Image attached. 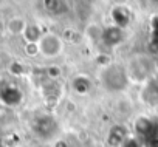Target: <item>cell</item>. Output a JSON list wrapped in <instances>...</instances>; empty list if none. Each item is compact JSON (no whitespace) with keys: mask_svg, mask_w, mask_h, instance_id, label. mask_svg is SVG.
Here are the masks:
<instances>
[{"mask_svg":"<svg viewBox=\"0 0 158 147\" xmlns=\"http://www.w3.org/2000/svg\"><path fill=\"white\" fill-rule=\"evenodd\" d=\"M110 14H112V19H113V22H115V27H118V28L126 27V25L129 23V20H130V14H129L127 8H123V6L113 8Z\"/></svg>","mask_w":158,"mask_h":147,"instance_id":"obj_8","label":"cell"},{"mask_svg":"<svg viewBox=\"0 0 158 147\" xmlns=\"http://www.w3.org/2000/svg\"><path fill=\"white\" fill-rule=\"evenodd\" d=\"M87 34H89L92 39H101L102 30H101L98 25H89V27H87Z\"/></svg>","mask_w":158,"mask_h":147,"instance_id":"obj_15","label":"cell"},{"mask_svg":"<svg viewBox=\"0 0 158 147\" xmlns=\"http://www.w3.org/2000/svg\"><path fill=\"white\" fill-rule=\"evenodd\" d=\"M11 73H14V75H22V73H23V67L19 62H14L11 65Z\"/></svg>","mask_w":158,"mask_h":147,"instance_id":"obj_16","label":"cell"},{"mask_svg":"<svg viewBox=\"0 0 158 147\" xmlns=\"http://www.w3.org/2000/svg\"><path fill=\"white\" fill-rule=\"evenodd\" d=\"M101 82L109 92H123L129 84V75L123 65L109 63L101 71Z\"/></svg>","mask_w":158,"mask_h":147,"instance_id":"obj_1","label":"cell"},{"mask_svg":"<svg viewBox=\"0 0 158 147\" xmlns=\"http://www.w3.org/2000/svg\"><path fill=\"white\" fill-rule=\"evenodd\" d=\"M23 51L28 57H36L40 51H39V43H25Z\"/></svg>","mask_w":158,"mask_h":147,"instance_id":"obj_14","label":"cell"},{"mask_svg":"<svg viewBox=\"0 0 158 147\" xmlns=\"http://www.w3.org/2000/svg\"><path fill=\"white\" fill-rule=\"evenodd\" d=\"M135 130L139 135H149L152 132V124H150V121L147 118H139L135 122Z\"/></svg>","mask_w":158,"mask_h":147,"instance_id":"obj_12","label":"cell"},{"mask_svg":"<svg viewBox=\"0 0 158 147\" xmlns=\"http://www.w3.org/2000/svg\"><path fill=\"white\" fill-rule=\"evenodd\" d=\"M42 37V30L39 25H28L25 33H23V39H25V43H39Z\"/></svg>","mask_w":158,"mask_h":147,"instance_id":"obj_10","label":"cell"},{"mask_svg":"<svg viewBox=\"0 0 158 147\" xmlns=\"http://www.w3.org/2000/svg\"><path fill=\"white\" fill-rule=\"evenodd\" d=\"M64 50V40L60 36L54 34V33H45L42 34L40 40H39V51L40 54H44L45 57H57Z\"/></svg>","mask_w":158,"mask_h":147,"instance_id":"obj_2","label":"cell"},{"mask_svg":"<svg viewBox=\"0 0 158 147\" xmlns=\"http://www.w3.org/2000/svg\"><path fill=\"white\" fill-rule=\"evenodd\" d=\"M71 87H73L74 93H77V95H87L92 88V81H90V78H87L84 75H79L71 81Z\"/></svg>","mask_w":158,"mask_h":147,"instance_id":"obj_7","label":"cell"},{"mask_svg":"<svg viewBox=\"0 0 158 147\" xmlns=\"http://www.w3.org/2000/svg\"><path fill=\"white\" fill-rule=\"evenodd\" d=\"M123 147H138V142L135 139H126L124 144H123Z\"/></svg>","mask_w":158,"mask_h":147,"instance_id":"obj_17","label":"cell"},{"mask_svg":"<svg viewBox=\"0 0 158 147\" xmlns=\"http://www.w3.org/2000/svg\"><path fill=\"white\" fill-rule=\"evenodd\" d=\"M127 139V133L126 129L121 125H113L109 132V144L112 147H119L124 144V141Z\"/></svg>","mask_w":158,"mask_h":147,"instance_id":"obj_5","label":"cell"},{"mask_svg":"<svg viewBox=\"0 0 158 147\" xmlns=\"http://www.w3.org/2000/svg\"><path fill=\"white\" fill-rule=\"evenodd\" d=\"M27 27H28L27 20H25L23 17H19V16L11 17V19L8 20V23H6V30H8V33L13 34V36H20V34L23 36Z\"/></svg>","mask_w":158,"mask_h":147,"instance_id":"obj_6","label":"cell"},{"mask_svg":"<svg viewBox=\"0 0 158 147\" xmlns=\"http://www.w3.org/2000/svg\"><path fill=\"white\" fill-rule=\"evenodd\" d=\"M45 73H47L48 81H56V82H57V79H59L60 75H62V70H60L57 65H50V67L45 68Z\"/></svg>","mask_w":158,"mask_h":147,"instance_id":"obj_13","label":"cell"},{"mask_svg":"<svg viewBox=\"0 0 158 147\" xmlns=\"http://www.w3.org/2000/svg\"><path fill=\"white\" fill-rule=\"evenodd\" d=\"M57 125H56V121L53 116H40L36 119L34 122V130L39 136L42 138H48V136H53L54 132H56Z\"/></svg>","mask_w":158,"mask_h":147,"instance_id":"obj_3","label":"cell"},{"mask_svg":"<svg viewBox=\"0 0 158 147\" xmlns=\"http://www.w3.org/2000/svg\"><path fill=\"white\" fill-rule=\"evenodd\" d=\"M42 92H44V95L47 98L53 99V98H57L60 95V85L56 81H47L44 84V87H42Z\"/></svg>","mask_w":158,"mask_h":147,"instance_id":"obj_11","label":"cell"},{"mask_svg":"<svg viewBox=\"0 0 158 147\" xmlns=\"http://www.w3.org/2000/svg\"><path fill=\"white\" fill-rule=\"evenodd\" d=\"M44 6L45 10L53 14V16H60V14H65L70 8V5L67 2H62V0H50V2H44Z\"/></svg>","mask_w":158,"mask_h":147,"instance_id":"obj_9","label":"cell"},{"mask_svg":"<svg viewBox=\"0 0 158 147\" xmlns=\"http://www.w3.org/2000/svg\"><path fill=\"white\" fill-rule=\"evenodd\" d=\"M101 40L107 47H116L118 43H121L124 40V31H123V28H118L115 25L113 27H109V28L102 30Z\"/></svg>","mask_w":158,"mask_h":147,"instance_id":"obj_4","label":"cell"}]
</instances>
